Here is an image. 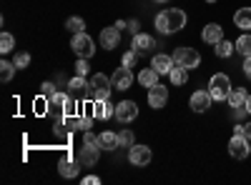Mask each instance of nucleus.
I'll use <instances>...</instances> for the list:
<instances>
[{"label":"nucleus","mask_w":251,"mask_h":185,"mask_svg":"<svg viewBox=\"0 0 251 185\" xmlns=\"http://www.w3.org/2000/svg\"><path fill=\"white\" fill-rule=\"evenodd\" d=\"M91 115L96 120H111V118H116V105H113L111 100H93Z\"/></svg>","instance_id":"9"},{"label":"nucleus","mask_w":251,"mask_h":185,"mask_svg":"<svg viewBox=\"0 0 251 185\" xmlns=\"http://www.w3.org/2000/svg\"><path fill=\"white\" fill-rule=\"evenodd\" d=\"M246 98H249V93L244 90V88H231V90H228V98H226V103H228V105H231V108H239V105H246Z\"/></svg>","instance_id":"20"},{"label":"nucleus","mask_w":251,"mask_h":185,"mask_svg":"<svg viewBox=\"0 0 251 185\" xmlns=\"http://www.w3.org/2000/svg\"><path fill=\"white\" fill-rule=\"evenodd\" d=\"M244 138L251 140V123H246V125H244Z\"/></svg>","instance_id":"41"},{"label":"nucleus","mask_w":251,"mask_h":185,"mask_svg":"<svg viewBox=\"0 0 251 185\" xmlns=\"http://www.w3.org/2000/svg\"><path fill=\"white\" fill-rule=\"evenodd\" d=\"M93 115H86V118H80L78 115V130H91V125H93Z\"/></svg>","instance_id":"35"},{"label":"nucleus","mask_w":251,"mask_h":185,"mask_svg":"<svg viewBox=\"0 0 251 185\" xmlns=\"http://www.w3.org/2000/svg\"><path fill=\"white\" fill-rule=\"evenodd\" d=\"M15 70H18L15 63H8V60H3V63H0V80H3V83H10V78H13Z\"/></svg>","instance_id":"29"},{"label":"nucleus","mask_w":251,"mask_h":185,"mask_svg":"<svg viewBox=\"0 0 251 185\" xmlns=\"http://www.w3.org/2000/svg\"><path fill=\"white\" fill-rule=\"evenodd\" d=\"M186 28V13L178 8H169V10H161L156 15V30L163 35H171Z\"/></svg>","instance_id":"1"},{"label":"nucleus","mask_w":251,"mask_h":185,"mask_svg":"<svg viewBox=\"0 0 251 185\" xmlns=\"http://www.w3.org/2000/svg\"><path fill=\"white\" fill-rule=\"evenodd\" d=\"M231 88H234V85H231V80H228L226 73H216V75H211V80H208V93H211V98H214L216 103L226 100Z\"/></svg>","instance_id":"2"},{"label":"nucleus","mask_w":251,"mask_h":185,"mask_svg":"<svg viewBox=\"0 0 251 185\" xmlns=\"http://www.w3.org/2000/svg\"><path fill=\"white\" fill-rule=\"evenodd\" d=\"M138 118V105L133 100H121L116 105V120L118 123H133Z\"/></svg>","instance_id":"8"},{"label":"nucleus","mask_w":251,"mask_h":185,"mask_svg":"<svg viewBox=\"0 0 251 185\" xmlns=\"http://www.w3.org/2000/svg\"><path fill=\"white\" fill-rule=\"evenodd\" d=\"M53 93H55V85L50 83V80H46V83H43V95H46V98H50Z\"/></svg>","instance_id":"37"},{"label":"nucleus","mask_w":251,"mask_h":185,"mask_svg":"<svg viewBox=\"0 0 251 185\" xmlns=\"http://www.w3.org/2000/svg\"><path fill=\"white\" fill-rule=\"evenodd\" d=\"M66 30H71L73 35L83 33V30H86V23H83V18H68L66 20Z\"/></svg>","instance_id":"30"},{"label":"nucleus","mask_w":251,"mask_h":185,"mask_svg":"<svg viewBox=\"0 0 251 185\" xmlns=\"http://www.w3.org/2000/svg\"><path fill=\"white\" fill-rule=\"evenodd\" d=\"M71 48H73V53H75L78 58H91V55L96 53L93 38L86 35V30H83V33H75V35L71 38Z\"/></svg>","instance_id":"4"},{"label":"nucleus","mask_w":251,"mask_h":185,"mask_svg":"<svg viewBox=\"0 0 251 185\" xmlns=\"http://www.w3.org/2000/svg\"><path fill=\"white\" fill-rule=\"evenodd\" d=\"M174 63L183 65L186 70H194V68H199V63H201V55H199L194 48L181 45V48H176V53H174Z\"/></svg>","instance_id":"5"},{"label":"nucleus","mask_w":251,"mask_h":185,"mask_svg":"<svg viewBox=\"0 0 251 185\" xmlns=\"http://www.w3.org/2000/svg\"><path fill=\"white\" fill-rule=\"evenodd\" d=\"M249 153H251V148H249V138L234 133V138L228 140V155L236 158V160H246Z\"/></svg>","instance_id":"7"},{"label":"nucleus","mask_w":251,"mask_h":185,"mask_svg":"<svg viewBox=\"0 0 251 185\" xmlns=\"http://www.w3.org/2000/svg\"><path fill=\"white\" fill-rule=\"evenodd\" d=\"M128 160H131V165H136V168H146L153 160V153H151L149 145H131L128 148Z\"/></svg>","instance_id":"6"},{"label":"nucleus","mask_w":251,"mask_h":185,"mask_svg":"<svg viewBox=\"0 0 251 185\" xmlns=\"http://www.w3.org/2000/svg\"><path fill=\"white\" fill-rule=\"evenodd\" d=\"M234 45H236V53H239V55L249 58V55H251V35H249V33H246V35H241Z\"/></svg>","instance_id":"27"},{"label":"nucleus","mask_w":251,"mask_h":185,"mask_svg":"<svg viewBox=\"0 0 251 185\" xmlns=\"http://www.w3.org/2000/svg\"><path fill=\"white\" fill-rule=\"evenodd\" d=\"M169 78H171V83L174 85H186V80H188V70L183 68V65H174L171 68V73H169Z\"/></svg>","instance_id":"24"},{"label":"nucleus","mask_w":251,"mask_h":185,"mask_svg":"<svg viewBox=\"0 0 251 185\" xmlns=\"http://www.w3.org/2000/svg\"><path fill=\"white\" fill-rule=\"evenodd\" d=\"M68 93L71 95H80V93H88L91 95V83H86V78H83V75H75L71 83H68Z\"/></svg>","instance_id":"21"},{"label":"nucleus","mask_w":251,"mask_h":185,"mask_svg":"<svg viewBox=\"0 0 251 185\" xmlns=\"http://www.w3.org/2000/svg\"><path fill=\"white\" fill-rule=\"evenodd\" d=\"M13 63H15L18 70H25V68L30 65V55H28V53H15V60H13Z\"/></svg>","instance_id":"33"},{"label":"nucleus","mask_w":251,"mask_h":185,"mask_svg":"<svg viewBox=\"0 0 251 185\" xmlns=\"http://www.w3.org/2000/svg\"><path fill=\"white\" fill-rule=\"evenodd\" d=\"M111 83H113L116 90H128V88L133 85V73H131V68H126V65L116 68V73L111 75Z\"/></svg>","instance_id":"10"},{"label":"nucleus","mask_w":251,"mask_h":185,"mask_svg":"<svg viewBox=\"0 0 251 185\" xmlns=\"http://www.w3.org/2000/svg\"><path fill=\"white\" fill-rule=\"evenodd\" d=\"M214 53H216L219 58H231V55L236 53V45H234V43H228V40L224 38L221 43H216V45H214Z\"/></svg>","instance_id":"25"},{"label":"nucleus","mask_w":251,"mask_h":185,"mask_svg":"<svg viewBox=\"0 0 251 185\" xmlns=\"http://www.w3.org/2000/svg\"><path fill=\"white\" fill-rule=\"evenodd\" d=\"M100 145H88V143H83V148L78 150V160H80V165H86V168H93L98 158H100Z\"/></svg>","instance_id":"12"},{"label":"nucleus","mask_w":251,"mask_h":185,"mask_svg":"<svg viewBox=\"0 0 251 185\" xmlns=\"http://www.w3.org/2000/svg\"><path fill=\"white\" fill-rule=\"evenodd\" d=\"M156 3H169V0H156Z\"/></svg>","instance_id":"44"},{"label":"nucleus","mask_w":251,"mask_h":185,"mask_svg":"<svg viewBox=\"0 0 251 185\" xmlns=\"http://www.w3.org/2000/svg\"><path fill=\"white\" fill-rule=\"evenodd\" d=\"M118 43H121V30H118L116 25L103 28V30H100V45L106 48V50H116V48H118Z\"/></svg>","instance_id":"16"},{"label":"nucleus","mask_w":251,"mask_h":185,"mask_svg":"<svg viewBox=\"0 0 251 185\" xmlns=\"http://www.w3.org/2000/svg\"><path fill=\"white\" fill-rule=\"evenodd\" d=\"M188 103H191V110L194 113H206L208 108H211L214 98H211V93H208V90H196Z\"/></svg>","instance_id":"14"},{"label":"nucleus","mask_w":251,"mask_h":185,"mask_svg":"<svg viewBox=\"0 0 251 185\" xmlns=\"http://www.w3.org/2000/svg\"><path fill=\"white\" fill-rule=\"evenodd\" d=\"M174 65H176V63H174V55H163V53H156V55L151 58V68H153L158 75H169Z\"/></svg>","instance_id":"15"},{"label":"nucleus","mask_w":251,"mask_h":185,"mask_svg":"<svg viewBox=\"0 0 251 185\" xmlns=\"http://www.w3.org/2000/svg\"><path fill=\"white\" fill-rule=\"evenodd\" d=\"M100 178L98 175H88V178H83V185H98Z\"/></svg>","instance_id":"38"},{"label":"nucleus","mask_w":251,"mask_h":185,"mask_svg":"<svg viewBox=\"0 0 251 185\" xmlns=\"http://www.w3.org/2000/svg\"><path fill=\"white\" fill-rule=\"evenodd\" d=\"M118 143H121V148H131V145H136V138H133L131 130H121L118 133Z\"/></svg>","instance_id":"31"},{"label":"nucleus","mask_w":251,"mask_h":185,"mask_svg":"<svg viewBox=\"0 0 251 185\" xmlns=\"http://www.w3.org/2000/svg\"><path fill=\"white\" fill-rule=\"evenodd\" d=\"M80 165V160H73V158H63L60 163H58V173L63 175V178H75L78 175V168Z\"/></svg>","instance_id":"18"},{"label":"nucleus","mask_w":251,"mask_h":185,"mask_svg":"<svg viewBox=\"0 0 251 185\" xmlns=\"http://www.w3.org/2000/svg\"><path fill=\"white\" fill-rule=\"evenodd\" d=\"M166 103H169V88H163L161 83H156L153 88H149V105L153 110L166 108Z\"/></svg>","instance_id":"11"},{"label":"nucleus","mask_w":251,"mask_h":185,"mask_svg":"<svg viewBox=\"0 0 251 185\" xmlns=\"http://www.w3.org/2000/svg\"><path fill=\"white\" fill-rule=\"evenodd\" d=\"M203 43H208V45H216V43H221L224 40V28L219 25V23H208L206 28H203Z\"/></svg>","instance_id":"17"},{"label":"nucleus","mask_w":251,"mask_h":185,"mask_svg":"<svg viewBox=\"0 0 251 185\" xmlns=\"http://www.w3.org/2000/svg\"><path fill=\"white\" fill-rule=\"evenodd\" d=\"M246 110H249V115H251V95L246 98Z\"/></svg>","instance_id":"42"},{"label":"nucleus","mask_w":251,"mask_h":185,"mask_svg":"<svg viewBox=\"0 0 251 185\" xmlns=\"http://www.w3.org/2000/svg\"><path fill=\"white\" fill-rule=\"evenodd\" d=\"M141 55L131 48L128 53H123V58H121V65H126V68H136V60H138Z\"/></svg>","instance_id":"32"},{"label":"nucleus","mask_w":251,"mask_h":185,"mask_svg":"<svg viewBox=\"0 0 251 185\" xmlns=\"http://www.w3.org/2000/svg\"><path fill=\"white\" fill-rule=\"evenodd\" d=\"M244 73H246V78L251 80V55H249V58H244Z\"/></svg>","instance_id":"39"},{"label":"nucleus","mask_w":251,"mask_h":185,"mask_svg":"<svg viewBox=\"0 0 251 185\" xmlns=\"http://www.w3.org/2000/svg\"><path fill=\"white\" fill-rule=\"evenodd\" d=\"M83 143H88V145H98V135H93L91 130H86V135H83Z\"/></svg>","instance_id":"36"},{"label":"nucleus","mask_w":251,"mask_h":185,"mask_svg":"<svg viewBox=\"0 0 251 185\" xmlns=\"http://www.w3.org/2000/svg\"><path fill=\"white\" fill-rule=\"evenodd\" d=\"M13 50H15V38H13L10 33H3V35H0V53L8 55V53H13Z\"/></svg>","instance_id":"28"},{"label":"nucleus","mask_w":251,"mask_h":185,"mask_svg":"<svg viewBox=\"0 0 251 185\" xmlns=\"http://www.w3.org/2000/svg\"><path fill=\"white\" fill-rule=\"evenodd\" d=\"M88 83H91V100H108L111 98V90H113L111 78H106L103 73H96Z\"/></svg>","instance_id":"3"},{"label":"nucleus","mask_w":251,"mask_h":185,"mask_svg":"<svg viewBox=\"0 0 251 185\" xmlns=\"http://www.w3.org/2000/svg\"><path fill=\"white\" fill-rule=\"evenodd\" d=\"M234 25L241 30H251V8H239L234 15Z\"/></svg>","instance_id":"22"},{"label":"nucleus","mask_w":251,"mask_h":185,"mask_svg":"<svg viewBox=\"0 0 251 185\" xmlns=\"http://www.w3.org/2000/svg\"><path fill=\"white\" fill-rule=\"evenodd\" d=\"M88 70H91L88 58H78V60H75V75H83V78H86V75H88Z\"/></svg>","instance_id":"34"},{"label":"nucleus","mask_w":251,"mask_h":185,"mask_svg":"<svg viewBox=\"0 0 251 185\" xmlns=\"http://www.w3.org/2000/svg\"><path fill=\"white\" fill-rule=\"evenodd\" d=\"M203 3H216V0H203Z\"/></svg>","instance_id":"43"},{"label":"nucleus","mask_w":251,"mask_h":185,"mask_svg":"<svg viewBox=\"0 0 251 185\" xmlns=\"http://www.w3.org/2000/svg\"><path fill=\"white\" fill-rule=\"evenodd\" d=\"M68 100H71V93H53V95L48 98L50 108H58V110L66 108V105H68Z\"/></svg>","instance_id":"26"},{"label":"nucleus","mask_w":251,"mask_h":185,"mask_svg":"<svg viewBox=\"0 0 251 185\" xmlns=\"http://www.w3.org/2000/svg\"><path fill=\"white\" fill-rule=\"evenodd\" d=\"M98 145H100L103 150H116V148H121V143H118V135H116L113 130H103V133L98 135Z\"/></svg>","instance_id":"19"},{"label":"nucleus","mask_w":251,"mask_h":185,"mask_svg":"<svg viewBox=\"0 0 251 185\" xmlns=\"http://www.w3.org/2000/svg\"><path fill=\"white\" fill-rule=\"evenodd\" d=\"M131 48H133L138 55H149V53H153V48H156V40H153L151 35H146V33H136L133 40H131Z\"/></svg>","instance_id":"13"},{"label":"nucleus","mask_w":251,"mask_h":185,"mask_svg":"<svg viewBox=\"0 0 251 185\" xmlns=\"http://www.w3.org/2000/svg\"><path fill=\"white\" fill-rule=\"evenodd\" d=\"M138 28H141V23H138V20H128V30H131L133 35L138 33Z\"/></svg>","instance_id":"40"},{"label":"nucleus","mask_w":251,"mask_h":185,"mask_svg":"<svg viewBox=\"0 0 251 185\" xmlns=\"http://www.w3.org/2000/svg\"><path fill=\"white\" fill-rule=\"evenodd\" d=\"M138 83H141L143 88H153V85L158 83V73H156L153 68L141 70V73H138Z\"/></svg>","instance_id":"23"}]
</instances>
